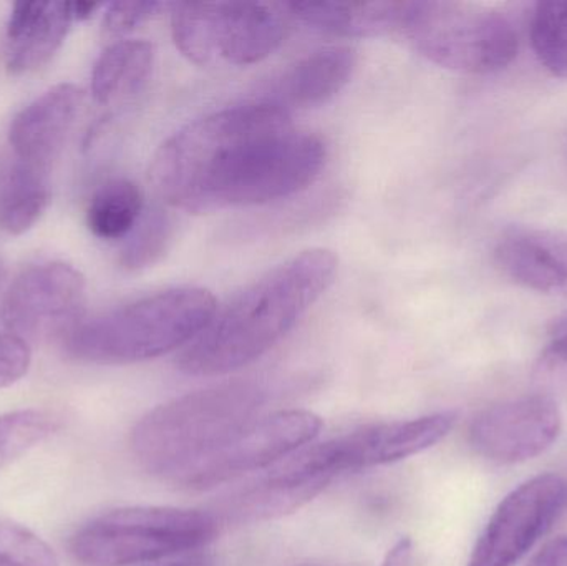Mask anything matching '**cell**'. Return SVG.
<instances>
[{
    "instance_id": "6da1fadb",
    "label": "cell",
    "mask_w": 567,
    "mask_h": 566,
    "mask_svg": "<svg viewBox=\"0 0 567 566\" xmlns=\"http://www.w3.org/2000/svg\"><path fill=\"white\" fill-rule=\"evenodd\" d=\"M326 159L319 135L259 100L209 113L169 136L153 156L150 179L166 205L208 213L296 195Z\"/></svg>"
},
{
    "instance_id": "7a4b0ae2",
    "label": "cell",
    "mask_w": 567,
    "mask_h": 566,
    "mask_svg": "<svg viewBox=\"0 0 567 566\" xmlns=\"http://www.w3.org/2000/svg\"><path fill=\"white\" fill-rule=\"evenodd\" d=\"M339 259L312 248L286 259L236 292L183 349L179 371L223 375L258 361L281 342L336 279Z\"/></svg>"
},
{
    "instance_id": "3957f363",
    "label": "cell",
    "mask_w": 567,
    "mask_h": 566,
    "mask_svg": "<svg viewBox=\"0 0 567 566\" xmlns=\"http://www.w3.org/2000/svg\"><path fill=\"white\" fill-rule=\"evenodd\" d=\"M265 399L261 384L239 379L165 402L133 429V455L150 474L182 484L259 418Z\"/></svg>"
},
{
    "instance_id": "277c9868",
    "label": "cell",
    "mask_w": 567,
    "mask_h": 566,
    "mask_svg": "<svg viewBox=\"0 0 567 566\" xmlns=\"http://www.w3.org/2000/svg\"><path fill=\"white\" fill-rule=\"evenodd\" d=\"M208 289L173 288L136 299L65 335V351L76 361L122 366L150 361L188 346L215 316Z\"/></svg>"
},
{
    "instance_id": "5b68a950",
    "label": "cell",
    "mask_w": 567,
    "mask_h": 566,
    "mask_svg": "<svg viewBox=\"0 0 567 566\" xmlns=\"http://www.w3.org/2000/svg\"><path fill=\"white\" fill-rule=\"evenodd\" d=\"M400 33L430 62L468 75L498 72L518 55L512 20L480 3L413 0Z\"/></svg>"
},
{
    "instance_id": "8992f818",
    "label": "cell",
    "mask_w": 567,
    "mask_h": 566,
    "mask_svg": "<svg viewBox=\"0 0 567 566\" xmlns=\"http://www.w3.org/2000/svg\"><path fill=\"white\" fill-rule=\"evenodd\" d=\"M218 522L206 512L176 507H128L83 525L70 542L85 566H132L196 550L212 542Z\"/></svg>"
},
{
    "instance_id": "52a82bcc",
    "label": "cell",
    "mask_w": 567,
    "mask_h": 566,
    "mask_svg": "<svg viewBox=\"0 0 567 566\" xmlns=\"http://www.w3.org/2000/svg\"><path fill=\"white\" fill-rule=\"evenodd\" d=\"M282 3L178 2L172 6L173 40L196 65H252L268 59L286 35Z\"/></svg>"
},
{
    "instance_id": "ba28073f",
    "label": "cell",
    "mask_w": 567,
    "mask_h": 566,
    "mask_svg": "<svg viewBox=\"0 0 567 566\" xmlns=\"http://www.w3.org/2000/svg\"><path fill=\"white\" fill-rule=\"evenodd\" d=\"M86 279L69 263L50 261L23 269L7 288L0 319L7 332L37 338L69 332L82 321Z\"/></svg>"
},
{
    "instance_id": "9c48e42d",
    "label": "cell",
    "mask_w": 567,
    "mask_h": 566,
    "mask_svg": "<svg viewBox=\"0 0 567 566\" xmlns=\"http://www.w3.org/2000/svg\"><path fill=\"white\" fill-rule=\"evenodd\" d=\"M567 485L543 474L506 495L480 535L468 566H513L548 534L565 507Z\"/></svg>"
},
{
    "instance_id": "30bf717a",
    "label": "cell",
    "mask_w": 567,
    "mask_h": 566,
    "mask_svg": "<svg viewBox=\"0 0 567 566\" xmlns=\"http://www.w3.org/2000/svg\"><path fill=\"white\" fill-rule=\"evenodd\" d=\"M322 419L303 409L259 415L231 444L199 465L182 482L193 491H208L249 472L271 467L319 435Z\"/></svg>"
},
{
    "instance_id": "8fae6325",
    "label": "cell",
    "mask_w": 567,
    "mask_h": 566,
    "mask_svg": "<svg viewBox=\"0 0 567 566\" xmlns=\"http://www.w3.org/2000/svg\"><path fill=\"white\" fill-rule=\"evenodd\" d=\"M563 431L558 402L545 394L525 395L486 409L470 428L472 447L486 461L519 464L548 451Z\"/></svg>"
},
{
    "instance_id": "7c38bea8",
    "label": "cell",
    "mask_w": 567,
    "mask_h": 566,
    "mask_svg": "<svg viewBox=\"0 0 567 566\" xmlns=\"http://www.w3.org/2000/svg\"><path fill=\"white\" fill-rule=\"evenodd\" d=\"M456 418L455 412H439L409 421L370 425L319 444L320 455L333 477L343 472L393 464L439 444L450 434Z\"/></svg>"
},
{
    "instance_id": "4fadbf2b",
    "label": "cell",
    "mask_w": 567,
    "mask_h": 566,
    "mask_svg": "<svg viewBox=\"0 0 567 566\" xmlns=\"http://www.w3.org/2000/svg\"><path fill=\"white\" fill-rule=\"evenodd\" d=\"M85 92L75 83H59L23 106L9 126V143L20 162L49 166L76 122Z\"/></svg>"
},
{
    "instance_id": "5bb4252c",
    "label": "cell",
    "mask_w": 567,
    "mask_h": 566,
    "mask_svg": "<svg viewBox=\"0 0 567 566\" xmlns=\"http://www.w3.org/2000/svg\"><path fill=\"white\" fill-rule=\"evenodd\" d=\"M495 259L516 285L567 298V231L529 226L508 229L498 239Z\"/></svg>"
},
{
    "instance_id": "9a60e30c",
    "label": "cell",
    "mask_w": 567,
    "mask_h": 566,
    "mask_svg": "<svg viewBox=\"0 0 567 566\" xmlns=\"http://www.w3.org/2000/svg\"><path fill=\"white\" fill-rule=\"evenodd\" d=\"M75 22L72 2H17L10 10L3 63L10 75H27L53 59Z\"/></svg>"
},
{
    "instance_id": "2e32d148",
    "label": "cell",
    "mask_w": 567,
    "mask_h": 566,
    "mask_svg": "<svg viewBox=\"0 0 567 566\" xmlns=\"http://www.w3.org/2000/svg\"><path fill=\"white\" fill-rule=\"evenodd\" d=\"M355 50L327 47L297 60L272 86L271 99L281 109H313L332 100L352 79Z\"/></svg>"
},
{
    "instance_id": "e0dca14e",
    "label": "cell",
    "mask_w": 567,
    "mask_h": 566,
    "mask_svg": "<svg viewBox=\"0 0 567 566\" xmlns=\"http://www.w3.org/2000/svg\"><path fill=\"white\" fill-rule=\"evenodd\" d=\"M287 16L319 32L377 37L402 32L409 2H284Z\"/></svg>"
},
{
    "instance_id": "ac0fdd59",
    "label": "cell",
    "mask_w": 567,
    "mask_h": 566,
    "mask_svg": "<svg viewBox=\"0 0 567 566\" xmlns=\"http://www.w3.org/2000/svg\"><path fill=\"white\" fill-rule=\"evenodd\" d=\"M155 50L146 40H116L106 47L92 70L93 99L100 105L136 95L152 75Z\"/></svg>"
},
{
    "instance_id": "d6986e66",
    "label": "cell",
    "mask_w": 567,
    "mask_h": 566,
    "mask_svg": "<svg viewBox=\"0 0 567 566\" xmlns=\"http://www.w3.org/2000/svg\"><path fill=\"white\" fill-rule=\"evenodd\" d=\"M52 199L49 166L17 159L0 178V229L25 235L42 218Z\"/></svg>"
},
{
    "instance_id": "ffe728a7",
    "label": "cell",
    "mask_w": 567,
    "mask_h": 566,
    "mask_svg": "<svg viewBox=\"0 0 567 566\" xmlns=\"http://www.w3.org/2000/svg\"><path fill=\"white\" fill-rule=\"evenodd\" d=\"M143 212L145 198L136 183L110 179L93 193L86 208V226L93 236L105 241L125 239L138 225Z\"/></svg>"
},
{
    "instance_id": "44dd1931",
    "label": "cell",
    "mask_w": 567,
    "mask_h": 566,
    "mask_svg": "<svg viewBox=\"0 0 567 566\" xmlns=\"http://www.w3.org/2000/svg\"><path fill=\"white\" fill-rule=\"evenodd\" d=\"M173 238V222L168 212L153 206L143 212L138 225L123 243L120 265L126 271H140L158 263L168 251Z\"/></svg>"
},
{
    "instance_id": "7402d4cb",
    "label": "cell",
    "mask_w": 567,
    "mask_h": 566,
    "mask_svg": "<svg viewBox=\"0 0 567 566\" xmlns=\"http://www.w3.org/2000/svg\"><path fill=\"white\" fill-rule=\"evenodd\" d=\"M56 429V419L39 409L0 415V471L42 444Z\"/></svg>"
},
{
    "instance_id": "603a6c76",
    "label": "cell",
    "mask_w": 567,
    "mask_h": 566,
    "mask_svg": "<svg viewBox=\"0 0 567 566\" xmlns=\"http://www.w3.org/2000/svg\"><path fill=\"white\" fill-rule=\"evenodd\" d=\"M532 43L553 75L567 79V2H539L532 20Z\"/></svg>"
},
{
    "instance_id": "cb8c5ba5",
    "label": "cell",
    "mask_w": 567,
    "mask_h": 566,
    "mask_svg": "<svg viewBox=\"0 0 567 566\" xmlns=\"http://www.w3.org/2000/svg\"><path fill=\"white\" fill-rule=\"evenodd\" d=\"M0 566H60L55 552L22 525L0 521Z\"/></svg>"
},
{
    "instance_id": "d4e9b609",
    "label": "cell",
    "mask_w": 567,
    "mask_h": 566,
    "mask_svg": "<svg viewBox=\"0 0 567 566\" xmlns=\"http://www.w3.org/2000/svg\"><path fill=\"white\" fill-rule=\"evenodd\" d=\"M165 7L166 3L155 2V0H123V2L109 3L103 16V35L109 39H120L148 22Z\"/></svg>"
},
{
    "instance_id": "484cf974",
    "label": "cell",
    "mask_w": 567,
    "mask_h": 566,
    "mask_svg": "<svg viewBox=\"0 0 567 566\" xmlns=\"http://www.w3.org/2000/svg\"><path fill=\"white\" fill-rule=\"evenodd\" d=\"M32 351L25 339L0 332V389L19 382L29 372Z\"/></svg>"
},
{
    "instance_id": "4316f807",
    "label": "cell",
    "mask_w": 567,
    "mask_h": 566,
    "mask_svg": "<svg viewBox=\"0 0 567 566\" xmlns=\"http://www.w3.org/2000/svg\"><path fill=\"white\" fill-rule=\"evenodd\" d=\"M526 566H567V535L548 542Z\"/></svg>"
},
{
    "instance_id": "83f0119b",
    "label": "cell",
    "mask_w": 567,
    "mask_h": 566,
    "mask_svg": "<svg viewBox=\"0 0 567 566\" xmlns=\"http://www.w3.org/2000/svg\"><path fill=\"white\" fill-rule=\"evenodd\" d=\"M415 560V545L412 538L403 537L390 548L382 566H413Z\"/></svg>"
},
{
    "instance_id": "f1b7e54d",
    "label": "cell",
    "mask_w": 567,
    "mask_h": 566,
    "mask_svg": "<svg viewBox=\"0 0 567 566\" xmlns=\"http://www.w3.org/2000/svg\"><path fill=\"white\" fill-rule=\"evenodd\" d=\"M548 356L553 361L565 362V364H567V318L565 321L559 322L555 331H553Z\"/></svg>"
},
{
    "instance_id": "f546056e",
    "label": "cell",
    "mask_w": 567,
    "mask_h": 566,
    "mask_svg": "<svg viewBox=\"0 0 567 566\" xmlns=\"http://www.w3.org/2000/svg\"><path fill=\"white\" fill-rule=\"evenodd\" d=\"M103 3L90 2V0H79L72 2L73 20H89L95 16L96 10L102 9Z\"/></svg>"
},
{
    "instance_id": "4dcf8cb0",
    "label": "cell",
    "mask_w": 567,
    "mask_h": 566,
    "mask_svg": "<svg viewBox=\"0 0 567 566\" xmlns=\"http://www.w3.org/2000/svg\"><path fill=\"white\" fill-rule=\"evenodd\" d=\"M166 566H213L205 558H193V560L179 562V564H172Z\"/></svg>"
},
{
    "instance_id": "1f68e13d",
    "label": "cell",
    "mask_w": 567,
    "mask_h": 566,
    "mask_svg": "<svg viewBox=\"0 0 567 566\" xmlns=\"http://www.w3.org/2000/svg\"><path fill=\"white\" fill-rule=\"evenodd\" d=\"M0 279H2V269H0Z\"/></svg>"
}]
</instances>
